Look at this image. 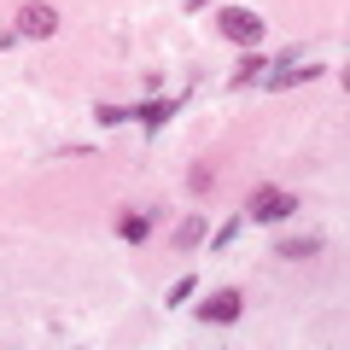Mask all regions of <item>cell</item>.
Wrapping results in <instances>:
<instances>
[{"instance_id":"11","label":"cell","mask_w":350,"mask_h":350,"mask_svg":"<svg viewBox=\"0 0 350 350\" xmlns=\"http://www.w3.org/2000/svg\"><path fill=\"white\" fill-rule=\"evenodd\" d=\"M257 70H262V53L251 47V59H239V64H234V82H251V76H257Z\"/></svg>"},{"instance_id":"10","label":"cell","mask_w":350,"mask_h":350,"mask_svg":"<svg viewBox=\"0 0 350 350\" xmlns=\"http://www.w3.org/2000/svg\"><path fill=\"white\" fill-rule=\"evenodd\" d=\"M193 286H199V280H193V275H187V280H175V286H170V298H163V304H170V310H181V304L193 298Z\"/></svg>"},{"instance_id":"13","label":"cell","mask_w":350,"mask_h":350,"mask_svg":"<svg viewBox=\"0 0 350 350\" xmlns=\"http://www.w3.org/2000/svg\"><path fill=\"white\" fill-rule=\"evenodd\" d=\"M181 6H187V12H199V6H204V0H181Z\"/></svg>"},{"instance_id":"12","label":"cell","mask_w":350,"mask_h":350,"mask_svg":"<svg viewBox=\"0 0 350 350\" xmlns=\"http://www.w3.org/2000/svg\"><path fill=\"white\" fill-rule=\"evenodd\" d=\"M239 228H245V216H234V222H228L222 234H211V245H216V251H222V245H234V234H239Z\"/></svg>"},{"instance_id":"1","label":"cell","mask_w":350,"mask_h":350,"mask_svg":"<svg viewBox=\"0 0 350 350\" xmlns=\"http://www.w3.org/2000/svg\"><path fill=\"white\" fill-rule=\"evenodd\" d=\"M298 211V199H292V193H280V187H257L251 193V204H245V222H286V216Z\"/></svg>"},{"instance_id":"4","label":"cell","mask_w":350,"mask_h":350,"mask_svg":"<svg viewBox=\"0 0 350 350\" xmlns=\"http://www.w3.org/2000/svg\"><path fill=\"white\" fill-rule=\"evenodd\" d=\"M239 310H245V298L228 286V292H216V298L199 304V321H204V327H228V321H239Z\"/></svg>"},{"instance_id":"5","label":"cell","mask_w":350,"mask_h":350,"mask_svg":"<svg viewBox=\"0 0 350 350\" xmlns=\"http://www.w3.org/2000/svg\"><path fill=\"white\" fill-rule=\"evenodd\" d=\"M315 76H321V64H275V70H269V94H280V88H298V82H315Z\"/></svg>"},{"instance_id":"9","label":"cell","mask_w":350,"mask_h":350,"mask_svg":"<svg viewBox=\"0 0 350 350\" xmlns=\"http://www.w3.org/2000/svg\"><path fill=\"white\" fill-rule=\"evenodd\" d=\"M315 251H321V239H280V257H315Z\"/></svg>"},{"instance_id":"3","label":"cell","mask_w":350,"mask_h":350,"mask_svg":"<svg viewBox=\"0 0 350 350\" xmlns=\"http://www.w3.org/2000/svg\"><path fill=\"white\" fill-rule=\"evenodd\" d=\"M222 36L234 41V47H262V18L245 12V6H228L222 12Z\"/></svg>"},{"instance_id":"2","label":"cell","mask_w":350,"mask_h":350,"mask_svg":"<svg viewBox=\"0 0 350 350\" xmlns=\"http://www.w3.org/2000/svg\"><path fill=\"white\" fill-rule=\"evenodd\" d=\"M18 36L24 41H47V36H59V12H53L47 0H24V6H18Z\"/></svg>"},{"instance_id":"6","label":"cell","mask_w":350,"mask_h":350,"mask_svg":"<svg viewBox=\"0 0 350 350\" xmlns=\"http://www.w3.org/2000/svg\"><path fill=\"white\" fill-rule=\"evenodd\" d=\"M175 111H181V94H170V100H152V105H135L129 117H140V129H163Z\"/></svg>"},{"instance_id":"8","label":"cell","mask_w":350,"mask_h":350,"mask_svg":"<svg viewBox=\"0 0 350 350\" xmlns=\"http://www.w3.org/2000/svg\"><path fill=\"white\" fill-rule=\"evenodd\" d=\"M117 234H123L129 245H140V239L152 234V216H146V211H140V216H123V222H117Z\"/></svg>"},{"instance_id":"7","label":"cell","mask_w":350,"mask_h":350,"mask_svg":"<svg viewBox=\"0 0 350 350\" xmlns=\"http://www.w3.org/2000/svg\"><path fill=\"white\" fill-rule=\"evenodd\" d=\"M204 234H211V228H204L199 216H187V222L175 228V251H193V245H204Z\"/></svg>"}]
</instances>
